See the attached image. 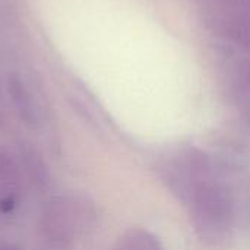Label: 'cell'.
Listing matches in <instances>:
<instances>
[{
  "label": "cell",
  "instance_id": "cell-1",
  "mask_svg": "<svg viewBox=\"0 0 250 250\" xmlns=\"http://www.w3.org/2000/svg\"><path fill=\"white\" fill-rule=\"evenodd\" d=\"M250 125V0H195Z\"/></svg>",
  "mask_w": 250,
  "mask_h": 250
},
{
  "label": "cell",
  "instance_id": "cell-2",
  "mask_svg": "<svg viewBox=\"0 0 250 250\" xmlns=\"http://www.w3.org/2000/svg\"><path fill=\"white\" fill-rule=\"evenodd\" d=\"M186 168L182 176V193L198 233L208 242H224L233 220L229 192L201 161H192Z\"/></svg>",
  "mask_w": 250,
  "mask_h": 250
},
{
  "label": "cell",
  "instance_id": "cell-3",
  "mask_svg": "<svg viewBox=\"0 0 250 250\" xmlns=\"http://www.w3.org/2000/svg\"><path fill=\"white\" fill-rule=\"evenodd\" d=\"M9 89H10V94L13 97V101L19 107V110L26 117H32V114H34V104H32L31 95L26 91L23 82L18 76H12L9 79Z\"/></svg>",
  "mask_w": 250,
  "mask_h": 250
},
{
  "label": "cell",
  "instance_id": "cell-4",
  "mask_svg": "<svg viewBox=\"0 0 250 250\" xmlns=\"http://www.w3.org/2000/svg\"><path fill=\"white\" fill-rule=\"evenodd\" d=\"M120 250H163V248L154 236L145 231H135L125 237Z\"/></svg>",
  "mask_w": 250,
  "mask_h": 250
}]
</instances>
